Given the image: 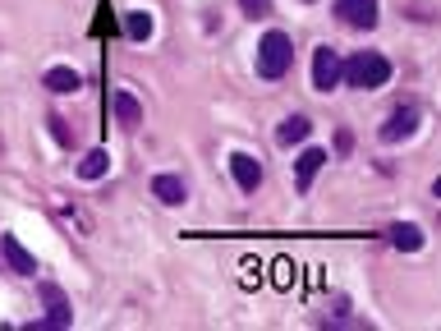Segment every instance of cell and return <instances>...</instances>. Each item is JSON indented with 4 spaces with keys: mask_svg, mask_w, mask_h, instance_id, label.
I'll return each mask as SVG.
<instances>
[{
    "mask_svg": "<svg viewBox=\"0 0 441 331\" xmlns=\"http://www.w3.org/2000/svg\"><path fill=\"white\" fill-rule=\"evenodd\" d=\"M290 60H294V42H290V33H281V28L262 33V42H257V74H262V78H285L290 74Z\"/></svg>",
    "mask_w": 441,
    "mask_h": 331,
    "instance_id": "obj_1",
    "label": "cell"
},
{
    "mask_svg": "<svg viewBox=\"0 0 441 331\" xmlns=\"http://www.w3.org/2000/svg\"><path fill=\"white\" fill-rule=\"evenodd\" d=\"M341 78H350L354 88H382L386 78H391V60L382 51H359V55H350V65L341 69Z\"/></svg>",
    "mask_w": 441,
    "mask_h": 331,
    "instance_id": "obj_2",
    "label": "cell"
},
{
    "mask_svg": "<svg viewBox=\"0 0 441 331\" xmlns=\"http://www.w3.org/2000/svg\"><path fill=\"white\" fill-rule=\"evenodd\" d=\"M341 69H345V55L336 51V46H317V51H313V88L331 92L341 83Z\"/></svg>",
    "mask_w": 441,
    "mask_h": 331,
    "instance_id": "obj_3",
    "label": "cell"
},
{
    "mask_svg": "<svg viewBox=\"0 0 441 331\" xmlns=\"http://www.w3.org/2000/svg\"><path fill=\"white\" fill-rule=\"evenodd\" d=\"M336 19L350 28H377V0H336Z\"/></svg>",
    "mask_w": 441,
    "mask_h": 331,
    "instance_id": "obj_4",
    "label": "cell"
},
{
    "mask_svg": "<svg viewBox=\"0 0 441 331\" xmlns=\"http://www.w3.org/2000/svg\"><path fill=\"white\" fill-rule=\"evenodd\" d=\"M230 170H234V184H239L244 193H253V189L262 184V161L248 156V152H234L230 156Z\"/></svg>",
    "mask_w": 441,
    "mask_h": 331,
    "instance_id": "obj_5",
    "label": "cell"
},
{
    "mask_svg": "<svg viewBox=\"0 0 441 331\" xmlns=\"http://www.w3.org/2000/svg\"><path fill=\"white\" fill-rule=\"evenodd\" d=\"M414 129H419V110H414V106H405V110H396V115L386 120L382 138H386V143H400V138H409Z\"/></svg>",
    "mask_w": 441,
    "mask_h": 331,
    "instance_id": "obj_6",
    "label": "cell"
},
{
    "mask_svg": "<svg viewBox=\"0 0 441 331\" xmlns=\"http://www.w3.org/2000/svg\"><path fill=\"white\" fill-rule=\"evenodd\" d=\"M0 253H5V263H10L19 276H33V272H37L33 253H28V249H23V244L14 240V235H5V240H0Z\"/></svg>",
    "mask_w": 441,
    "mask_h": 331,
    "instance_id": "obj_7",
    "label": "cell"
},
{
    "mask_svg": "<svg viewBox=\"0 0 441 331\" xmlns=\"http://www.w3.org/2000/svg\"><path fill=\"white\" fill-rule=\"evenodd\" d=\"M327 166V147H308V152L294 161V179H299V189H308L313 179H317V170Z\"/></svg>",
    "mask_w": 441,
    "mask_h": 331,
    "instance_id": "obj_8",
    "label": "cell"
},
{
    "mask_svg": "<svg viewBox=\"0 0 441 331\" xmlns=\"http://www.w3.org/2000/svg\"><path fill=\"white\" fill-rule=\"evenodd\" d=\"M152 193L161 203H170V207H179V203L188 198V189H184V179H179V175H156L152 179Z\"/></svg>",
    "mask_w": 441,
    "mask_h": 331,
    "instance_id": "obj_9",
    "label": "cell"
},
{
    "mask_svg": "<svg viewBox=\"0 0 441 331\" xmlns=\"http://www.w3.org/2000/svg\"><path fill=\"white\" fill-rule=\"evenodd\" d=\"M115 120H120L124 129L143 124V106H138V97H133V92H115Z\"/></svg>",
    "mask_w": 441,
    "mask_h": 331,
    "instance_id": "obj_10",
    "label": "cell"
},
{
    "mask_svg": "<svg viewBox=\"0 0 441 331\" xmlns=\"http://www.w3.org/2000/svg\"><path fill=\"white\" fill-rule=\"evenodd\" d=\"M308 129H313V124L304 120V115H290V120H281V129H276V143H281V147L304 143V138H308Z\"/></svg>",
    "mask_w": 441,
    "mask_h": 331,
    "instance_id": "obj_11",
    "label": "cell"
},
{
    "mask_svg": "<svg viewBox=\"0 0 441 331\" xmlns=\"http://www.w3.org/2000/svg\"><path fill=\"white\" fill-rule=\"evenodd\" d=\"M391 244H396V249H405V253H419V249H423V230L414 226V221L391 226Z\"/></svg>",
    "mask_w": 441,
    "mask_h": 331,
    "instance_id": "obj_12",
    "label": "cell"
},
{
    "mask_svg": "<svg viewBox=\"0 0 441 331\" xmlns=\"http://www.w3.org/2000/svg\"><path fill=\"white\" fill-rule=\"evenodd\" d=\"M124 33H129L133 42H147V37H152V14L147 10H129L124 14Z\"/></svg>",
    "mask_w": 441,
    "mask_h": 331,
    "instance_id": "obj_13",
    "label": "cell"
},
{
    "mask_svg": "<svg viewBox=\"0 0 441 331\" xmlns=\"http://www.w3.org/2000/svg\"><path fill=\"white\" fill-rule=\"evenodd\" d=\"M78 83H83V78H78L74 69H65V65L46 74V88H51V92H78Z\"/></svg>",
    "mask_w": 441,
    "mask_h": 331,
    "instance_id": "obj_14",
    "label": "cell"
},
{
    "mask_svg": "<svg viewBox=\"0 0 441 331\" xmlns=\"http://www.w3.org/2000/svg\"><path fill=\"white\" fill-rule=\"evenodd\" d=\"M106 170H110V156L101 152V147H97V152H88V156H83V166H78V175H83V179H101Z\"/></svg>",
    "mask_w": 441,
    "mask_h": 331,
    "instance_id": "obj_15",
    "label": "cell"
},
{
    "mask_svg": "<svg viewBox=\"0 0 441 331\" xmlns=\"http://www.w3.org/2000/svg\"><path fill=\"white\" fill-rule=\"evenodd\" d=\"M239 5H244L248 19H267V14H271V0H239Z\"/></svg>",
    "mask_w": 441,
    "mask_h": 331,
    "instance_id": "obj_16",
    "label": "cell"
},
{
    "mask_svg": "<svg viewBox=\"0 0 441 331\" xmlns=\"http://www.w3.org/2000/svg\"><path fill=\"white\" fill-rule=\"evenodd\" d=\"M51 138H55V143H69V138H74V133L65 129V120H60V115H51Z\"/></svg>",
    "mask_w": 441,
    "mask_h": 331,
    "instance_id": "obj_17",
    "label": "cell"
},
{
    "mask_svg": "<svg viewBox=\"0 0 441 331\" xmlns=\"http://www.w3.org/2000/svg\"><path fill=\"white\" fill-rule=\"evenodd\" d=\"M308 5H313V0H308Z\"/></svg>",
    "mask_w": 441,
    "mask_h": 331,
    "instance_id": "obj_18",
    "label": "cell"
}]
</instances>
